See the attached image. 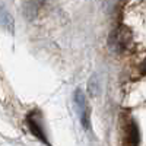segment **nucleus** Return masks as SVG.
<instances>
[{
	"mask_svg": "<svg viewBox=\"0 0 146 146\" xmlns=\"http://www.w3.org/2000/svg\"><path fill=\"white\" fill-rule=\"evenodd\" d=\"M88 92H89V95L92 96V98L98 96V94H100V79H98V76H96V75H94V76L89 79Z\"/></svg>",
	"mask_w": 146,
	"mask_h": 146,
	"instance_id": "39448f33",
	"label": "nucleus"
},
{
	"mask_svg": "<svg viewBox=\"0 0 146 146\" xmlns=\"http://www.w3.org/2000/svg\"><path fill=\"white\" fill-rule=\"evenodd\" d=\"M27 123H28L29 130L34 133V136H36L38 139H41L44 143H48V142H47V137H45V135H44V130H42V127H41V124H40V121L36 120V113H32V114L28 117Z\"/></svg>",
	"mask_w": 146,
	"mask_h": 146,
	"instance_id": "7ed1b4c3",
	"label": "nucleus"
},
{
	"mask_svg": "<svg viewBox=\"0 0 146 146\" xmlns=\"http://www.w3.org/2000/svg\"><path fill=\"white\" fill-rule=\"evenodd\" d=\"M0 25L6 29H9L10 32L13 31V19H12V16L3 7H0Z\"/></svg>",
	"mask_w": 146,
	"mask_h": 146,
	"instance_id": "20e7f679",
	"label": "nucleus"
},
{
	"mask_svg": "<svg viewBox=\"0 0 146 146\" xmlns=\"http://www.w3.org/2000/svg\"><path fill=\"white\" fill-rule=\"evenodd\" d=\"M130 40H131L130 31L126 27H118L111 32V35L108 36V45L113 51L121 53L127 48Z\"/></svg>",
	"mask_w": 146,
	"mask_h": 146,
	"instance_id": "f257e3e1",
	"label": "nucleus"
},
{
	"mask_svg": "<svg viewBox=\"0 0 146 146\" xmlns=\"http://www.w3.org/2000/svg\"><path fill=\"white\" fill-rule=\"evenodd\" d=\"M117 3H118V0H102V5L107 12H113V9L117 6Z\"/></svg>",
	"mask_w": 146,
	"mask_h": 146,
	"instance_id": "423d86ee",
	"label": "nucleus"
},
{
	"mask_svg": "<svg viewBox=\"0 0 146 146\" xmlns=\"http://www.w3.org/2000/svg\"><path fill=\"white\" fill-rule=\"evenodd\" d=\"M143 72L146 73V60H145V64H143Z\"/></svg>",
	"mask_w": 146,
	"mask_h": 146,
	"instance_id": "0eeeda50",
	"label": "nucleus"
},
{
	"mask_svg": "<svg viewBox=\"0 0 146 146\" xmlns=\"http://www.w3.org/2000/svg\"><path fill=\"white\" fill-rule=\"evenodd\" d=\"M73 98H75V107H76V111L79 114V118H80V123H82L83 129L91 130V110H89V104L86 101V96H85L83 91L76 89Z\"/></svg>",
	"mask_w": 146,
	"mask_h": 146,
	"instance_id": "f03ea898",
	"label": "nucleus"
}]
</instances>
